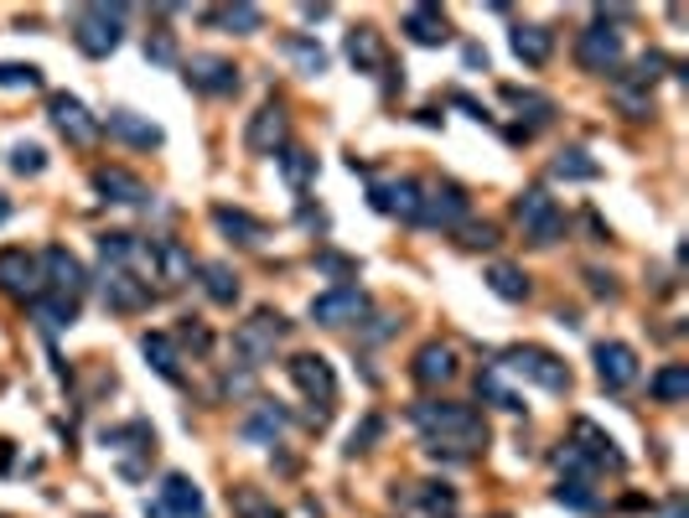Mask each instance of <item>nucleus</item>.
<instances>
[{"mask_svg": "<svg viewBox=\"0 0 689 518\" xmlns=\"http://www.w3.org/2000/svg\"><path fill=\"white\" fill-rule=\"evenodd\" d=\"M513 52L529 62V68H545L554 52V32L550 26H518V32H513Z\"/></svg>", "mask_w": 689, "mask_h": 518, "instance_id": "28", "label": "nucleus"}, {"mask_svg": "<svg viewBox=\"0 0 689 518\" xmlns=\"http://www.w3.org/2000/svg\"><path fill=\"white\" fill-rule=\"evenodd\" d=\"M503 368L518 374V379L539 384L545 395H565V389H571V368H565V358H554L550 348H534V342L509 348V353H503Z\"/></svg>", "mask_w": 689, "mask_h": 518, "instance_id": "4", "label": "nucleus"}, {"mask_svg": "<svg viewBox=\"0 0 689 518\" xmlns=\"http://www.w3.org/2000/svg\"><path fill=\"white\" fill-rule=\"evenodd\" d=\"M26 306H32V317H37L42 332H62V327L79 321V306H68V301H58V296H37V301H26Z\"/></svg>", "mask_w": 689, "mask_h": 518, "instance_id": "33", "label": "nucleus"}, {"mask_svg": "<svg viewBox=\"0 0 689 518\" xmlns=\"http://www.w3.org/2000/svg\"><path fill=\"white\" fill-rule=\"evenodd\" d=\"M276 161H280V177H285V187H295V192L316 181V156L306 151V145H285Z\"/></svg>", "mask_w": 689, "mask_h": 518, "instance_id": "30", "label": "nucleus"}, {"mask_svg": "<svg viewBox=\"0 0 689 518\" xmlns=\"http://www.w3.org/2000/svg\"><path fill=\"white\" fill-rule=\"evenodd\" d=\"M550 172H554L560 181H596V177H602V166H596V161H591L586 151H581V145L560 151V156L550 161Z\"/></svg>", "mask_w": 689, "mask_h": 518, "instance_id": "35", "label": "nucleus"}, {"mask_svg": "<svg viewBox=\"0 0 689 518\" xmlns=\"http://www.w3.org/2000/svg\"><path fill=\"white\" fill-rule=\"evenodd\" d=\"M98 296H104L109 311L130 317V311H145V306L156 301V291H151V280H140L136 270H104V275H98Z\"/></svg>", "mask_w": 689, "mask_h": 518, "instance_id": "12", "label": "nucleus"}, {"mask_svg": "<svg viewBox=\"0 0 689 518\" xmlns=\"http://www.w3.org/2000/svg\"><path fill=\"white\" fill-rule=\"evenodd\" d=\"M586 280H591V296H617V285H611V275H602V270H586Z\"/></svg>", "mask_w": 689, "mask_h": 518, "instance_id": "47", "label": "nucleus"}, {"mask_svg": "<svg viewBox=\"0 0 689 518\" xmlns=\"http://www.w3.org/2000/svg\"><path fill=\"white\" fill-rule=\"evenodd\" d=\"M213 228L223 234V239L249 244V249L270 239V228H265V223H259L255 213H244V208H229V202H218V208H213Z\"/></svg>", "mask_w": 689, "mask_h": 518, "instance_id": "23", "label": "nucleus"}, {"mask_svg": "<svg viewBox=\"0 0 689 518\" xmlns=\"http://www.w3.org/2000/svg\"><path fill=\"white\" fill-rule=\"evenodd\" d=\"M47 115H52V125H58L62 136L73 140V145H89V140L98 136V120L83 109V99H73V94H52Z\"/></svg>", "mask_w": 689, "mask_h": 518, "instance_id": "20", "label": "nucleus"}, {"mask_svg": "<svg viewBox=\"0 0 689 518\" xmlns=\"http://www.w3.org/2000/svg\"><path fill=\"white\" fill-rule=\"evenodd\" d=\"M285 374H291L295 389L312 399V404H322V410L337 399V374H332V363L322 358V353H295V358L285 363Z\"/></svg>", "mask_w": 689, "mask_h": 518, "instance_id": "13", "label": "nucleus"}, {"mask_svg": "<svg viewBox=\"0 0 689 518\" xmlns=\"http://www.w3.org/2000/svg\"><path fill=\"white\" fill-rule=\"evenodd\" d=\"M145 514L151 518H202V493H197L192 478L166 472V478H161L156 503H145Z\"/></svg>", "mask_w": 689, "mask_h": 518, "instance_id": "14", "label": "nucleus"}, {"mask_svg": "<svg viewBox=\"0 0 689 518\" xmlns=\"http://www.w3.org/2000/svg\"><path fill=\"white\" fill-rule=\"evenodd\" d=\"M280 47H285V58H291L301 73H327V52H322V42H312V37H301V32H295V37H285Z\"/></svg>", "mask_w": 689, "mask_h": 518, "instance_id": "37", "label": "nucleus"}, {"mask_svg": "<svg viewBox=\"0 0 689 518\" xmlns=\"http://www.w3.org/2000/svg\"><path fill=\"white\" fill-rule=\"evenodd\" d=\"M472 213V202L467 192L456 187V181H431V187H420V223L425 228H462Z\"/></svg>", "mask_w": 689, "mask_h": 518, "instance_id": "8", "label": "nucleus"}, {"mask_svg": "<svg viewBox=\"0 0 689 518\" xmlns=\"http://www.w3.org/2000/svg\"><path fill=\"white\" fill-rule=\"evenodd\" d=\"M11 172H16V177H42V172H47V151L32 145V140H21L16 151H11Z\"/></svg>", "mask_w": 689, "mask_h": 518, "instance_id": "41", "label": "nucleus"}, {"mask_svg": "<svg viewBox=\"0 0 689 518\" xmlns=\"http://www.w3.org/2000/svg\"><path fill=\"white\" fill-rule=\"evenodd\" d=\"M488 291L503 301H529V275L524 270H513V264H488Z\"/></svg>", "mask_w": 689, "mask_h": 518, "instance_id": "34", "label": "nucleus"}, {"mask_svg": "<svg viewBox=\"0 0 689 518\" xmlns=\"http://www.w3.org/2000/svg\"><path fill=\"white\" fill-rule=\"evenodd\" d=\"M369 202H374L378 213H394V219H405V223H420V181H410V177L374 181V187H369Z\"/></svg>", "mask_w": 689, "mask_h": 518, "instance_id": "18", "label": "nucleus"}, {"mask_svg": "<svg viewBox=\"0 0 689 518\" xmlns=\"http://www.w3.org/2000/svg\"><path fill=\"white\" fill-rule=\"evenodd\" d=\"M571 446L591 461V467H596V472H622V467H628V457L617 451V440H611L596 420H575V425H571Z\"/></svg>", "mask_w": 689, "mask_h": 518, "instance_id": "15", "label": "nucleus"}, {"mask_svg": "<svg viewBox=\"0 0 689 518\" xmlns=\"http://www.w3.org/2000/svg\"><path fill=\"white\" fill-rule=\"evenodd\" d=\"M513 219L524 228V239L539 244V249L560 244V234H565V213H560V202H554L545 187H529L524 198L513 202Z\"/></svg>", "mask_w": 689, "mask_h": 518, "instance_id": "5", "label": "nucleus"}, {"mask_svg": "<svg viewBox=\"0 0 689 518\" xmlns=\"http://www.w3.org/2000/svg\"><path fill=\"white\" fill-rule=\"evenodd\" d=\"M399 26H405V37L420 42V47H441V42L452 37V26H446V16H441L435 5H410Z\"/></svg>", "mask_w": 689, "mask_h": 518, "instance_id": "24", "label": "nucleus"}, {"mask_svg": "<svg viewBox=\"0 0 689 518\" xmlns=\"http://www.w3.org/2000/svg\"><path fill=\"white\" fill-rule=\"evenodd\" d=\"M94 192L104 202H119V208H140L151 198V187L136 172H125V166H94Z\"/></svg>", "mask_w": 689, "mask_h": 518, "instance_id": "19", "label": "nucleus"}, {"mask_svg": "<svg viewBox=\"0 0 689 518\" xmlns=\"http://www.w3.org/2000/svg\"><path fill=\"white\" fill-rule=\"evenodd\" d=\"M649 395L658 399V404H679V399L689 395V363H669V368H658L649 379Z\"/></svg>", "mask_w": 689, "mask_h": 518, "instance_id": "32", "label": "nucleus"}, {"mask_svg": "<svg viewBox=\"0 0 689 518\" xmlns=\"http://www.w3.org/2000/svg\"><path fill=\"white\" fill-rule=\"evenodd\" d=\"M229 508H234V518H280V508L259 487H229Z\"/></svg>", "mask_w": 689, "mask_h": 518, "instance_id": "39", "label": "nucleus"}, {"mask_svg": "<svg viewBox=\"0 0 689 518\" xmlns=\"http://www.w3.org/2000/svg\"><path fill=\"white\" fill-rule=\"evenodd\" d=\"M202 21L208 26H223V32H234V37H249V32H259V5H249V0H238V5H213V11H202Z\"/></svg>", "mask_w": 689, "mask_h": 518, "instance_id": "27", "label": "nucleus"}, {"mask_svg": "<svg viewBox=\"0 0 689 518\" xmlns=\"http://www.w3.org/2000/svg\"><path fill=\"white\" fill-rule=\"evenodd\" d=\"M477 399H488V404L509 410V415H518V410H524V399H518L509 384L498 379V368H482V374H477Z\"/></svg>", "mask_w": 689, "mask_h": 518, "instance_id": "38", "label": "nucleus"}, {"mask_svg": "<svg viewBox=\"0 0 689 518\" xmlns=\"http://www.w3.org/2000/svg\"><path fill=\"white\" fill-rule=\"evenodd\" d=\"M83 291H89V270L79 264V255L62 249V244H52V249L42 255V296H58V301H68V306H79Z\"/></svg>", "mask_w": 689, "mask_h": 518, "instance_id": "6", "label": "nucleus"}, {"mask_svg": "<svg viewBox=\"0 0 689 518\" xmlns=\"http://www.w3.org/2000/svg\"><path fill=\"white\" fill-rule=\"evenodd\" d=\"M410 503H420L431 518H456V493L452 487H441V482H410Z\"/></svg>", "mask_w": 689, "mask_h": 518, "instance_id": "31", "label": "nucleus"}, {"mask_svg": "<svg viewBox=\"0 0 689 518\" xmlns=\"http://www.w3.org/2000/svg\"><path fill=\"white\" fill-rule=\"evenodd\" d=\"M244 145L255 151V156H280L285 145H291V120H285V109L276 99L259 104L249 125H244Z\"/></svg>", "mask_w": 689, "mask_h": 518, "instance_id": "10", "label": "nucleus"}, {"mask_svg": "<svg viewBox=\"0 0 689 518\" xmlns=\"http://www.w3.org/2000/svg\"><path fill=\"white\" fill-rule=\"evenodd\" d=\"M187 83H192L197 94H213V99H223V94H234V89H238V68L229 58L197 52V58H187Z\"/></svg>", "mask_w": 689, "mask_h": 518, "instance_id": "17", "label": "nucleus"}, {"mask_svg": "<svg viewBox=\"0 0 689 518\" xmlns=\"http://www.w3.org/2000/svg\"><path fill=\"white\" fill-rule=\"evenodd\" d=\"M378 436H384V415H363V425L348 436V457H363V451H369Z\"/></svg>", "mask_w": 689, "mask_h": 518, "instance_id": "43", "label": "nucleus"}, {"mask_svg": "<svg viewBox=\"0 0 689 518\" xmlns=\"http://www.w3.org/2000/svg\"><path fill=\"white\" fill-rule=\"evenodd\" d=\"M5 219H11V202H5V198H0V223H5Z\"/></svg>", "mask_w": 689, "mask_h": 518, "instance_id": "50", "label": "nucleus"}, {"mask_svg": "<svg viewBox=\"0 0 689 518\" xmlns=\"http://www.w3.org/2000/svg\"><path fill=\"white\" fill-rule=\"evenodd\" d=\"M575 62H581V73H617L622 68V32H611V26H586L581 37H575Z\"/></svg>", "mask_w": 689, "mask_h": 518, "instance_id": "9", "label": "nucleus"}, {"mask_svg": "<svg viewBox=\"0 0 689 518\" xmlns=\"http://www.w3.org/2000/svg\"><path fill=\"white\" fill-rule=\"evenodd\" d=\"M410 425L431 446V457H446V461L477 457L488 446V420L477 415L472 404H462V399H420V404H410Z\"/></svg>", "mask_w": 689, "mask_h": 518, "instance_id": "1", "label": "nucleus"}, {"mask_svg": "<svg viewBox=\"0 0 689 518\" xmlns=\"http://www.w3.org/2000/svg\"><path fill=\"white\" fill-rule=\"evenodd\" d=\"M467 68H488V52L482 47H467Z\"/></svg>", "mask_w": 689, "mask_h": 518, "instance_id": "48", "label": "nucleus"}, {"mask_svg": "<svg viewBox=\"0 0 689 518\" xmlns=\"http://www.w3.org/2000/svg\"><path fill=\"white\" fill-rule=\"evenodd\" d=\"M316 264H322L327 275H358V259H342V255H332V249H322Z\"/></svg>", "mask_w": 689, "mask_h": 518, "instance_id": "46", "label": "nucleus"}, {"mask_svg": "<svg viewBox=\"0 0 689 518\" xmlns=\"http://www.w3.org/2000/svg\"><path fill=\"white\" fill-rule=\"evenodd\" d=\"M348 58H353L358 73H374V68H384V52H378L374 26H358V32H348Z\"/></svg>", "mask_w": 689, "mask_h": 518, "instance_id": "36", "label": "nucleus"}, {"mask_svg": "<svg viewBox=\"0 0 689 518\" xmlns=\"http://www.w3.org/2000/svg\"><path fill=\"white\" fill-rule=\"evenodd\" d=\"M596 379L611 395L632 389L638 384V353H632L628 342H596Z\"/></svg>", "mask_w": 689, "mask_h": 518, "instance_id": "16", "label": "nucleus"}, {"mask_svg": "<svg viewBox=\"0 0 689 518\" xmlns=\"http://www.w3.org/2000/svg\"><path fill=\"white\" fill-rule=\"evenodd\" d=\"M285 425H291V415H285L280 404H255L238 431H244V440H255V446H276V440L285 436Z\"/></svg>", "mask_w": 689, "mask_h": 518, "instance_id": "25", "label": "nucleus"}, {"mask_svg": "<svg viewBox=\"0 0 689 518\" xmlns=\"http://www.w3.org/2000/svg\"><path fill=\"white\" fill-rule=\"evenodd\" d=\"M554 498L565 503V508H575V514H596V493H591L586 478H560V487H554Z\"/></svg>", "mask_w": 689, "mask_h": 518, "instance_id": "40", "label": "nucleus"}, {"mask_svg": "<svg viewBox=\"0 0 689 518\" xmlns=\"http://www.w3.org/2000/svg\"><path fill=\"white\" fill-rule=\"evenodd\" d=\"M369 317V291L363 285H332V291H322L312 296V321L316 327H353V321Z\"/></svg>", "mask_w": 689, "mask_h": 518, "instance_id": "7", "label": "nucleus"}, {"mask_svg": "<svg viewBox=\"0 0 689 518\" xmlns=\"http://www.w3.org/2000/svg\"><path fill=\"white\" fill-rule=\"evenodd\" d=\"M0 291L16 301H37L42 296V259L32 249H21V244L0 249Z\"/></svg>", "mask_w": 689, "mask_h": 518, "instance_id": "11", "label": "nucleus"}, {"mask_svg": "<svg viewBox=\"0 0 689 518\" xmlns=\"http://www.w3.org/2000/svg\"><path fill=\"white\" fill-rule=\"evenodd\" d=\"M98 130H109L115 140H125V145H136V151H151V145H161V125H151L145 115H136V109H109V120H98Z\"/></svg>", "mask_w": 689, "mask_h": 518, "instance_id": "21", "label": "nucleus"}, {"mask_svg": "<svg viewBox=\"0 0 689 518\" xmlns=\"http://www.w3.org/2000/svg\"><path fill=\"white\" fill-rule=\"evenodd\" d=\"M145 58H151V62H161V68H172V62H177V42L166 37V32H161V37H151V42H145Z\"/></svg>", "mask_w": 689, "mask_h": 518, "instance_id": "45", "label": "nucleus"}, {"mask_svg": "<svg viewBox=\"0 0 689 518\" xmlns=\"http://www.w3.org/2000/svg\"><path fill=\"white\" fill-rule=\"evenodd\" d=\"M197 275H202V291H208V301H213V306H234V301H238V275L223 264V259L202 264Z\"/></svg>", "mask_w": 689, "mask_h": 518, "instance_id": "29", "label": "nucleus"}, {"mask_svg": "<svg viewBox=\"0 0 689 518\" xmlns=\"http://www.w3.org/2000/svg\"><path fill=\"white\" fill-rule=\"evenodd\" d=\"M410 374H414V384H425V389L452 384L456 379V348H452V342H425V348L414 353Z\"/></svg>", "mask_w": 689, "mask_h": 518, "instance_id": "22", "label": "nucleus"}, {"mask_svg": "<svg viewBox=\"0 0 689 518\" xmlns=\"http://www.w3.org/2000/svg\"><path fill=\"white\" fill-rule=\"evenodd\" d=\"M664 518H689V514H685V498H669V508H664Z\"/></svg>", "mask_w": 689, "mask_h": 518, "instance_id": "49", "label": "nucleus"}, {"mask_svg": "<svg viewBox=\"0 0 689 518\" xmlns=\"http://www.w3.org/2000/svg\"><path fill=\"white\" fill-rule=\"evenodd\" d=\"M140 353H145V363H151L166 384H182V353L166 332H145V338H140Z\"/></svg>", "mask_w": 689, "mask_h": 518, "instance_id": "26", "label": "nucleus"}, {"mask_svg": "<svg viewBox=\"0 0 689 518\" xmlns=\"http://www.w3.org/2000/svg\"><path fill=\"white\" fill-rule=\"evenodd\" d=\"M73 42L83 58H109L125 42V5H79L73 11Z\"/></svg>", "mask_w": 689, "mask_h": 518, "instance_id": "2", "label": "nucleus"}, {"mask_svg": "<svg viewBox=\"0 0 689 518\" xmlns=\"http://www.w3.org/2000/svg\"><path fill=\"white\" fill-rule=\"evenodd\" d=\"M462 244L467 249H492L498 244V228L492 223H462Z\"/></svg>", "mask_w": 689, "mask_h": 518, "instance_id": "44", "label": "nucleus"}, {"mask_svg": "<svg viewBox=\"0 0 689 518\" xmlns=\"http://www.w3.org/2000/svg\"><path fill=\"white\" fill-rule=\"evenodd\" d=\"M0 89H42V68H32V62H0Z\"/></svg>", "mask_w": 689, "mask_h": 518, "instance_id": "42", "label": "nucleus"}, {"mask_svg": "<svg viewBox=\"0 0 689 518\" xmlns=\"http://www.w3.org/2000/svg\"><path fill=\"white\" fill-rule=\"evenodd\" d=\"M291 332V321L280 317V311H255L249 321H238V332H234V353L238 363L255 374V368H265V363L276 358V348L280 338Z\"/></svg>", "mask_w": 689, "mask_h": 518, "instance_id": "3", "label": "nucleus"}]
</instances>
